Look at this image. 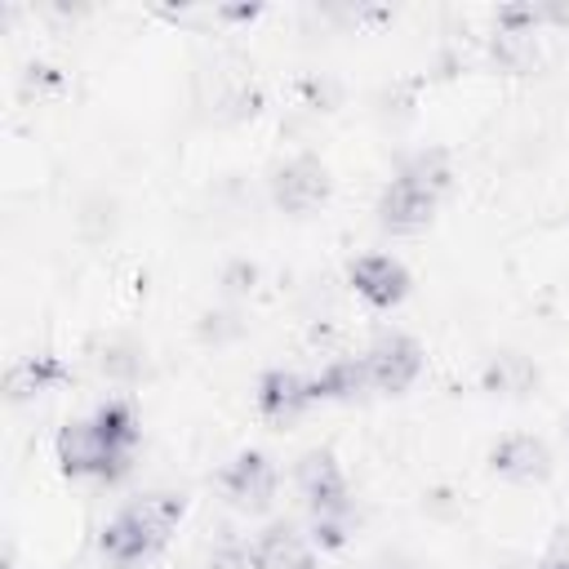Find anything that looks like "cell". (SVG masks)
I'll list each match as a JSON object with an SVG mask.
<instances>
[{"mask_svg": "<svg viewBox=\"0 0 569 569\" xmlns=\"http://www.w3.org/2000/svg\"><path fill=\"white\" fill-rule=\"evenodd\" d=\"M533 382V369L520 360V356H502L493 369H489V387L498 391H525Z\"/></svg>", "mask_w": 569, "mask_h": 569, "instance_id": "9a60e30c", "label": "cell"}, {"mask_svg": "<svg viewBox=\"0 0 569 569\" xmlns=\"http://www.w3.org/2000/svg\"><path fill=\"white\" fill-rule=\"evenodd\" d=\"M347 280H351V289H356L369 307H378V311L400 307L405 293H409V271H405V262H396L391 253H365V258H356V262L347 267Z\"/></svg>", "mask_w": 569, "mask_h": 569, "instance_id": "ba28073f", "label": "cell"}, {"mask_svg": "<svg viewBox=\"0 0 569 569\" xmlns=\"http://www.w3.org/2000/svg\"><path fill=\"white\" fill-rule=\"evenodd\" d=\"M209 569H258V565H253L249 542H222V547L209 556Z\"/></svg>", "mask_w": 569, "mask_h": 569, "instance_id": "2e32d148", "label": "cell"}, {"mask_svg": "<svg viewBox=\"0 0 569 569\" xmlns=\"http://www.w3.org/2000/svg\"><path fill=\"white\" fill-rule=\"evenodd\" d=\"M565 436H569V422H565Z\"/></svg>", "mask_w": 569, "mask_h": 569, "instance_id": "ac0fdd59", "label": "cell"}, {"mask_svg": "<svg viewBox=\"0 0 569 569\" xmlns=\"http://www.w3.org/2000/svg\"><path fill=\"white\" fill-rule=\"evenodd\" d=\"M253 405H258V413H262L267 422L289 427L293 418H302V413L316 405L311 378H302V373H293V369H267V373L258 378Z\"/></svg>", "mask_w": 569, "mask_h": 569, "instance_id": "9c48e42d", "label": "cell"}, {"mask_svg": "<svg viewBox=\"0 0 569 569\" xmlns=\"http://www.w3.org/2000/svg\"><path fill=\"white\" fill-rule=\"evenodd\" d=\"M365 387H369V378H365L360 356L333 360V365H325V369L311 378V396H316V400H351V396L365 391Z\"/></svg>", "mask_w": 569, "mask_h": 569, "instance_id": "4fadbf2b", "label": "cell"}, {"mask_svg": "<svg viewBox=\"0 0 569 569\" xmlns=\"http://www.w3.org/2000/svg\"><path fill=\"white\" fill-rule=\"evenodd\" d=\"M489 467L511 485H538L551 476V449L529 431H511L489 449Z\"/></svg>", "mask_w": 569, "mask_h": 569, "instance_id": "30bf717a", "label": "cell"}, {"mask_svg": "<svg viewBox=\"0 0 569 569\" xmlns=\"http://www.w3.org/2000/svg\"><path fill=\"white\" fill-rule=\"evenodd\" d=\"M182 516H187V498L182 493H142V498H133L129 507H120L102 525L98 547L116 569L147 565L151 556H160V547L182 525Z\"/></svg>", "mask_w": 569, "mask_h": 569, "instance_id": "6da1fadb", "label": "cell"}, {"mask_svg": "<svg viewBox=\"0 0 569 569\" xmlns=\"http://www.w3.org/2000/svg\"><path fill=\"white\" fill-rule=\"evenodd\" d=\"M62 378H67L62 360H53V356H31V360H18V365L9 369V396H13V400H27V396H40V391H53Z\"/></svg>", "mask_w": 569, "mask_h": 569, "instance_id": "7c38bea8", "label": "cell"}, {"mask_svg": "<svg viewBox=\"0 0 569 569\" xmlns=\"http://www.w3.org/2000/svg\"><path fill=\"white\" fill-rule=\"evenodd\" d=\"M58 467H62V476H71V480H116V476H124V467H129V453H120V449H111L102 436H98V427L89 422V418H80V422H67L62 431H58Z\"/></svg>", "mask_w": 569, "mask_h": 569, "instance_id": "3957f363", "label": "cell"}, {"mask_svg": "<svg viewBox=\"0 0 569 569\" xmlns=\"http://www.w3.org/2000/svg\"><path fill=\"white\" fill-rule=\"evenodd\" d=\"M218 489L236 511H267L276 498V467L262 449H240L218 471Z\"/></svg>", "mask_w": 569, "mask_h": 569, "instance_id": "8992f818", "label": "cell"}, {"mask_svg": "<svg viewBox=\"0 0 569 569\" xmlns=\"http://www.w3.org/2000/svg\"><path fill=\"white\" fill-rule=\"evenodd\" d=\"M271 200L284 213H311L329 200V169L316 156H293L271 178Z\"/></svg>", "mask_w": 569, "mask_h": 569, "instance_id": "52a82bcc", "label": "cell"}, {"mask_svg": "<svg viewBox=\"0 0 569 569\" xmlns=\"http://www.w3.org/2000/svg\"><path fill=\"white\" fill-rule=\"evenodd\" d=\"M449 191V164L440 151L431 156H413L409 164H400V173L382 187L378 196V227L396 231V236H413L431 222L440 196Z\"/></svg>", "mask_w": 569, "mask_h": 569, "instance_id": "7a4b0ae2", "label": "cell"}, {"mask_svg": "<svg viewBox=\"0 0 569 569\" xmlns=\"http://www.w3.org/2000/svg\"><path fill=\"white\" fill-rule=\"evenodd\" d=\"M249 551H253L258 569H316V542L307 533H298L293 525H284V520L267 525L249 542Z\"/></svg>", "mask_w": 569, "mask_h": 569, "instance_id": "8fae6325", "label": "cell"}, {"mask_svg": "<svg viewBox=\"0 0 569 569\" xmlns=\"http://www.w3.org/2000/svg\"><path fill=\"white\" fill-rule=\"evenodd\" d=\"M533 569H569V542H565V547H556V551H547Z\"/></svg>", "mask_w": 569, "mask_h": 569, "instance_id": "e0dca14e", "label": "cell"}, {"mask_svg": "<svg viewBox=\"0 0 569 569\" xmlns=\"http://www.w3.org/2000/svg\"><path fill=\"white\" fill-rule=\"evenodd\" d=\"M293 489L311 507L316 520H342L351 511V489H347V476L333 449H307L293 467Z\"/></svg>", "mask_w": 569, "mask_h": 569, "instance_id": "277c9868", "label": "cell"}, {"mask_svg": "<svg viewBox=\"0 0 569 569\" xmlns=\"http://www.w3.org/2000/svg\"><path fill=\"white\" fill-rule=\"evenodd\" d=\"M365 378H369V391H382V396H400L418 382L422 373V347L409 338V333H378L365 356Z\"/></svg>", "mask_w": 569, "mask_h": 569, "instance_id": "5b68a950", "label": "cell"}, {"mask_svg": "<svg viewBox=\"0 0 569 569\" xmlns=\"http://www.w3.org/2000/svg\"><path fill=\"white\" fill-rule=\"evenodd\" d=\"M89 422L98 427V436H102L111 449L133 453V445H138V413H133V405L107 400V405H98V409L89 413Z\"/></svg>", "mask_w": 569, "mask_h": 569, "instance_id": "5bb4252c", "label": "cell"}]
</instances>
